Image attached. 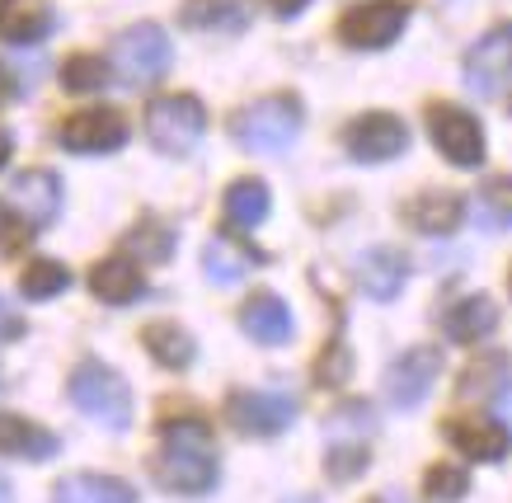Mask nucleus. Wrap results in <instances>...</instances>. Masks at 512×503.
I'll list each match as a JSON object with an SVG mask.
<instances>
[{
	"instance_id": "f257e3e1",
	"label": "nucleus",
	"mask_w": 512,
	"mask_h": 503,
	"mask_svg": "<svg viewBox=\"0 0 512 503\" xmlns=\"http://www.w3.org/2000/svg\"><path fill=\"white\" fill-rule=\"evenodd\" d=\"M151 480L170 494L198 499L212 494L221 480V456L212 442V428L198 414H170L160 419V447L151 456Z\"/></svg>"
},
{
	"instance_id": "f03ea898",
	"label": "nucleus",
	"mask_w": 512,
	"mask_h": 503,
	"mask_svg": "<svg viewBox=\"0 0 512 503\" xmlns=\"http://www.w3.org/2000/svg\"><path fill=\"white\" fill-rule=\"evenodd\" d=\"M301 123H306V109L301 99L278 90V95H264L245 104V109L231 118V137L254 156H278L301 137Z\"/></svg>"
},
{
	"instance_id": "7ed1b4c3",
	"label": "nucleus",
	"mask_w": 512,
	"mask_h": 503,
	"mask_svg": "<svg viewBox=\"0 0 512 503\" xmlns=\"http://www.w3.org/2000/svg\"><path fill=\"white\" fill-rule=\"evenodd\" d=\"M66 395L99 428H109V433L132 428V391H127V381L113 372L109 362H99V358L76 362V372L66 381Z\"/></svg>"
},
{
	"instance_id": "20e7f679",
	"label": "nucleus",
	"mask_w": 512,
	"mask_h": 503,
	"mask_svg": "<svg viewBox=\"0 0 512 503\" xmlns=\"http://www.w3.org/2000/svg\"><path fill=\"white\" fill-rule=\"evenodd\" d=\"M174 62V48H170V33L160 24H132L113 38V57H109V71L123 85L141 90V85H156Z\"/></svg>"
},
{
	"instance_id": "39448f33",
	"label": "nucleus",
	"mask_w": 512,
	"mask_h": 503,
	"mask_svg": "<svg viewBox=\"0 0 512 503\" xmlns=\"http://www.w3.org/2000/svg\"><path fill=\"white\" fill-rule=\"evenodd\" d=\"M207 132V109L198 95H160L146 109V142L160 156H188Z\"/></svg>"
},
{
	"instance_id": "423d86ee",
	"label": "nucleus",
	"mask_w": 512,
	"mask_h": 503,
	"mask_svg": "<svg viewBox=\"0 0 512 503\" xmlns=\"http://www.w3.org/2000/svg\"><path fill=\"white\" fill-rule=\"evenodd\" d=\"M423 123H428V137H433L447 165H456V170H480L484 165L489 142H484V127L475 113L456 109V104H428Z\"/></svg>"
},
{
	"instance_id": "0eeeda50",
	"label": "nucleus",
	"mask_w": 512,
	"mask_h": 503,
	"mask_svg": "<svg viewBox=\"0 0 512 503\" xmlns=\"http://www.w3.org/2000/svg\"><path fill=\"white\" fill-rule=\"evenodd\" d=\"M404 24H409V0H362L339 15V43L357 52H381L400 43Z\"/></svg>"
},
{
	"instance_id": "6e6552de",
	"label": "nucleus",
	"mask_w": 512,
	"mask_h": 503,
	"mask_svg": "<svg viewBox=\"0 0 512 503\" xmlns=\"http://www.w3.org/2000/svg\"><path fill=\"white\" fill-rule=\"evenodd\" d=\"M343 151L357 160V165H386V160H400L409 151V127L395 118V113H362L343 127Z\"/></svg>"
},
{
	"instance_id": "1a4fd4ad",
	"label": "nucleus",
	"mask_w": 512,
	"mask_h": 503,
	"mask_svg": "<svg viewBox=\"0 0 512 503\" xmlns=\"http://www.w3.org/2000/svg\"><path fill=\"white\" fill-rule=\"evenodd\" d=\"M57 142L76 156H113L118 146H127V118L109 104L66 113V123L57 127Z\"/></svg>"
},
{
	"instance_id": "9d476101",
	"label": "nucleus",
	"mask_w": 512,
	"mask_h": 503,
	"mask_svg": "<svg viewBox=\"0 0 512 503\" xmlns=\"http://www.w3.org/2000/svg\"><path fill=\"white\" fill-rule=\"evenodd\" d=\"M461 76H466L470 95L480 99H494L503 90V80L512 76V24H498L470 43L461 57Z\"/></svg>"
},
{
	"instance_id": "9b49d317",
	"label": "nucleus",
	"mask_w": 512,
	"mask_h": 503,
	"mask_svg": "<svg viewBox=\"0 0 512 503\" xmlns=\"http://www.w3.org/2000/svg\"><path fill=\"white\" fill-rule=\"evenodd\" d=\"M226 419L245 438H273L282 428H292L296 405L278 391H231L226 395Z\"/></svg>"
},
{
	"instance_id": "f8f14e48",
	"label": "nucleus",
	"mask_w": 512,
	"mask_h": 503,
	"mask_svg": "<svg viewBox=\"0 0 512 503\" xmlns=\"http://www.w3.org/2000/svg\"><path fill=\"white\" fill-rule=\"evenodd\" d=\"M437 372H442V353L437 348H409L386 367V395L395 409H414L419 400H428Z\"/></svg>"
},
{
	"instance_id": "ddd939ff",
	"label": "nucleus",
	"mask_w": 512,
	"mask_h": 503,
	"mask_svg": "<svg viewBox=\"0 0 512 503\" xmlns=\"http://www.w3.org/2000/svg\"><path fill=\"white\" fill-rule=\"evenodd\" d=\"M10 212L29 221L33 231H43L62 212V179L52 170H19L10 184Z\"/></svg>"
},
{
	"instance_id": "4468645a",
	"label": "nucleus",
	"mask_w": 512,
	"mask_h": 503,
	"mask_svg": "<svg viewBox=\"0 0 512 503\" xmlns=\"http://www.w3.org/2000/svg\"><path fill=\"white\" fill-rule=\"evenodd\" d=\"M353 278L372 301H395L409 283V254L395 245H372V250L357 254Z\"/></svg>"
},
{
	"instance_id": "2eb2a0df",
	"label": "nucleus",
	"mask_w": 512,
	"mask_h": 503,
	"mask_svg": "<svg viewBox=\"0 0 512 503\" xmlns=\"http://www.w3.org/2000/svg\"><path fill=\"white\" fill-rule=\"evenodd\" d=\"M447 442L456 452H466L470 461H503L512 447V433L498 419H480V414H456L442 424Z\"/></svg>"
},
{
	"instance_id": "dca6fc26",
	"label": "nucleus",
	"mask_w": 512,
	"mask_h": 503,
	"mask_svg": "<svg viewBox=\"0 0 512 503\" xmlns=\"http://www.w3.org/2000/svg\"><path fill=\"white\" fill-rule=\"evenodd\" d=\"M240 330L264 348H282L292 344L296 334V320H292V306L278 297V292H254V297L240 306Z\"/></svg>"
},
{
	"instance_id": "f3484780",
	"label": "nucleus",
	"mask_w": 512,
	"mask_h": 503,
	"mask_svg": "<svg viewBox=\"0 0 512 503\" xmlns=\"http://www.w3.org/2000/svg\"><path fill=\"white\" fill-rule=\"evenodd\" d=\"M90 292L104 306H132V301L146 297V273L127 254H109V259H99L90 268Z\"/></svg>"
},
{
	"instance_id": "a211bd4d",
	"label": "nucleus",
	"mask_w": 512,
	"mask_h": 503,
	"mask_svg": "<svg viewBox=\"0 0 512 503\" xmlns=\"http://www.w3.org/2000/svg\"><path fill=\"white\" fill-rule=\"evenodd\" d=\"M404 221H409L419 236H451V231L466 221V198H461V193H447V189H428L404 203Z\"/></svg>"
},
{
	"instance_id": "6ab92c4d",
	"label": "nucleus",
	"mask_w": 512,
	"mask_h": 503,
	"mask_svg": "<svg viewBox=\"0 0 512 503\" xmlns=\"http://www.w3.org/2000/svg\"><path fill=\"white\" fill-rule=\"evenodd\" d=\"M57 433L43 424H33L24 414L0 409V456H19V461H52L57 456Z\"/></svg>"
},
{
	"instance_id": "aec40b11",
	"label": "nucleus",
	"mask_w": 512,
	"mask_h": 503,
	"mask_svg": "<svg viewBox=\"0 0 512 503\" xmlns=\"http://www.w3.org/2000/svg\"><path fill=\"white\" fill-rule=\"evenodd\" d=\"M52 33V5L47 0H0V43H43Z\"/></svg>"
},
{
	"instance_id": "412c9836",
	"label": "nucleus",
	"mask_w": 512,
	"mask_h": 503,
	"mask_svg": "<svg viewBox=\"0 0 512 503\" xmlns=\"http://www.w3.org/2000/svg\"><path fill=\"white\" fill-rule=\"evenodd\" d=\"M184 29L202 33H240L254 24V0H184Z\"/></svg>"
},
{
	"instance_id": "4be33fe9",
	"label": "nucleus",
	"mask_w": 512,
	"mask_h": 503,
	"mask_svg": "<svg viewBox=\"0 0 512 503\" xmlns=\"http://www.w3.org/2000/svg\"><path fill=\"white\" fill-rule=\"evenodd\" d=\"M494 325H498V306H494V297H484V292L461 297L442 315V330H447V339H456V344H480V339L494 334Z\"/></svg>"
},
{
	"instance_id": "5701e85b",
	"label": "nucleus",
	"mask_w": 512,
	"mask_h": 503,
	"mask_svg": "<svg viewBox=\"0 0 512 503\" xmlns=\"http://www.w3.org/2000/svg\"><path fill=\"white\" fill-rule=\"evenodd\" d=\"M259 264H264V254L240 245L235 236H217L207 250H202V273H207L217 287H235L249 268H259Z\"/></svg>"
},
{
	"instance_id": "b1692460",
	"label": "nucleus",
	"mask_w": 512,
	"mask_h": 503,
	"mask_svg": "<svg viewBox=\"0 0 512 503\" xmlns=\"http://www.w3.org/2000/svg\"><path fill=\"white\" fill-rule=\"evenodd\" d=\"M52 503H137L127 480H113V475H66L62 485L52 489Z\"/></svg>"
},
{
	"instance_id": "393cba45",
	"label": "nucleus",
	"mask_w": 512,
	"mask_h": 503,
	"mask_svg": "<svg viewBox=\"0 0 512 503\" xmlns=\"http://www.w3.org/2000/svg\"><path fill=\"white\" fill-rule=\"evenodd\" d=\"M268 212H273V193H268L264 179H235L226 189V221H231V231L264 226Z\"/></svg>"
},
{
	"instance_id": "a878e982",
	"label": "nucleus",
	"mask_w": 512,
	"mask_h": 503,
	"mask_svg": "<svg viewBox=\"0 0 512 503\" xmlns=\"http://www.w3.org/2000/svg\"><path fill=\"white\" fill-rule=\"evenodd\" d=\"M141 344H146V353H151L160 367H170V372H184V367H193V358H198L193 334L179 330V325H170V320L146 325V330H141Z\"/></svg>"
},
{
	"instance_id": "bb28decb",
	"label": "nucleus",
	"mask_w": 512,
	"mask_h": 503,
	"mask_svg": "<svg viewBox=\"0 0 512 503\" xmlns=\"http://www.w3.org/2000/svg\"><path fill=\"white\" fill-rule=\"evenodd\" d=\"M123 250L132 264H165L174 254V231L170 226H160V221H141V226H132L123 240Z\"/></svg>"
},
{
	"instance_id": "cd10ccee",
	"label": "nucleus",
	"mask_w": 512,
	"mask_h": 503,
	"mask_svg": "<svg viewBox=\"0 0 512 503\" xmlns=\"http://www.w3.org/2000/svg\"><path fill=\"white\" fill-rule=\"evenodd\" d=\"M109 80H113L109 57L76 52V57H66V62H62V85L71 90V95H94V90H104Z\"/></svg>"
},
{
	"instance_id": "c85d7f7f",
	"label": "nucleus",
	"mask_w": 512,
	"mask_h": 503,
	"mask_svg": "<svg viewBox=\"0 0 512 503\" xmlns=\"http://www.w3.org/2000/svg\"><path fill=\"white\" fill-rule=\"evenodd\" d=\"M66 287H71V273H66V264H57V259H33V264L19 273V292L29 301H52V297H62Z\"/></svg>"
},
{
	"instance_id": "c756f323",
	"label": "nucleus",
	"mask_w": 512,
	"mask_h": 503,
	"mask_svg": "<svg viewBox=\"0 0 512 503\" xmlns=\"http://www.w3.org/2000/svg\"><path fill=\"white\" fill-rule=\"evenodd\" d=\"M372 428H376L372 405H367V400H353V405H339L334 414H329L325 433H329V442H353V433L357 438H367Z\"/></svg>"
},
{
	"instance_id": "7c9ffc66",
	"label": "nucleus",
	"mask_w": 512,
	"mask_h": 503,
	"mask_svg": "<svg viewBox=\"0 0 512 503\" xmlns=\"http://www.w3.org/2000/svg\"><path fill=\"white\" fill-rule=\"evenodd\" d=\"M466 489H470V475L461 471V466H451V461H442V466H428V471H423V494H428L433 503L466 499Z\"/></svg>"
},
{
	"instance_id": "2f4dec72",
	"label": "nucleus",
	"mask_w": 512,
	"mask_h": 503,
	"mask_svg": "<svg viewBox=\"0 0 512 503\" xmlns=\"http://www.w3.org/2000/svg\"><path fill=\"white\" fill-rule=\"evenodd\" d=\"M372 466V452L362 447V442H334L329 447V456H325V471H329V480H357V475Z\"/></svg>"
},
{
	"instance_id": "473e14b6",
	"label": "nucleus",
	"mask_w": 512,
	"mask_h": 503,
	"mask_svg": "<svg viewBox=\"0 0 512 503\" xmlns=\"http://www.w3.org/2000/svg\"><path fill=\"white\" fill-rule=\"evenodd\" d=\"M480 212L489 226H512V174H498L480 189Z\"/></svg>"
},
{
	"instance_id": "72a5a7b5",
	"label": "nucleus",
	"mask_w": 512,
	"mask_h": 503,
	"mask_svg": "<svg viewBox=\"0 0 512 503\" xmlns=\"http://www.w3.org/2000/svg\"><path fill=\"white\" fill-rule=\"evenodd\" d=\"M348 372H353V358H348V348L334 339V344L325 348V358L315 362V381H320V386H339Z\"/></svg>"
},
{
	"instance_id": "f704fd0d",
	"label": "nucleus",
	"mask_w": 512,
	"mask_h": 503,
	"mask_svg": "<svg viewBox=\"0 0 512 503\" xmlns=\"http://www.w3.org/2000/svg\"><path fill=\"white\" fill-rule=\"evenodd\" d=\"M33 236H38V231H33L29 221H19L15 212H0V250H5V254L24 250V245H29Z\"/></svg>"
},
{
	"instance_id": "c9c22d12",
	"label": "nucleus",
	"mask_w": 512,
	"mask_h": 503,
	"mask_svg": "<svg viewBox=\"0 0 512 503\" xmlns=\"http://www.w3.org/2000/svg\"><path fill=\"white\" fill-rule=\"evenodd\" d=\"M503 367H508V362H503V358H484V362H475V367H470V372H466V381H461V395H475V391H484V386L494 381V372H503Z\"/></svg>"
},
{
	"instance_id": "e433bc0d",
	"label": "nucleus",
	"mask_w": 512,
	"mask_h": 503,
	"mask_svg": "<svg viewBox=\"0 0 512 503\" xmlns=\"http://www.w3.org/2000/svg\"><path fill=\"white\" fill-rule=\"evenodd\" d=\"M19 334H24V315H19L10 301L0 297V344H15Z\"/></svg>"
},
{
	"instance_id": "4c0bfd02",
	"label": "nucleus",
	"mask_w": 512,
	"mask_h": 503,
	"mask_svg": "<svg viewBox=\"0 0 512 503\" xmlns=\"http://www.w3.org/2000/svg\"><path fill=\"white\" fill-rule=\"evenodd\" d=\"M494 409H498V424L512 433V381H498L494 386Z\"/></svg>"
},
{
	"instance_id": "58836bf2",
	"label": "nucleus",
	"mask_w": 512,
	"mask_h": 503,
	"mask_svg": "<svg viewBox=\"0 0 512 503\" xmlns=\"http://www.w3.org/2000/svg\"><path fill=\"white\" fill-rule=\"evenodd\" d=\"M268 5H273V15H278V19H296L306 5H311V0H268Z\"/></svg>"
},
{
	"instance_id": "ea45409f",
	"label": "nucleus",
	"mask_w": 512,
	"mask_h": 503,
	"mask_svg": "<svg viewBox=\"0 0 512 503\" xmlns=\"http://www.w3.org/2000/svg\"><path fill=\"white\" fill-rule=\"evenodd\" d=\"M15 95V76H10V71H5V66H0V104H5V99Z\"/></svg>"
},
{
	"instance_id": "a19ab883",
	"label": "nucleus",
	"mask_w": 512,
	"mask_h": 503,
	"mask_svg": "<svg viewBox=\"0 0 512 503\" xmlns=\"http://www.w3.org/2000/svg\"><path fill=\"white\" fill-rule=\"evenodd\" d=\"M10 151H15V142H10V132L0 127V170H5V160H10Z\"/></svg>"
},
{
	"instance_id": "79ce46f5",
	"label": "nucleus",
	"mask_w": 512,
	"mask_h": 503,
	"mask_svg": "<svg viewBox=\"0 0 512 503\" xmlns=\"http://www.w3.org/2000/svg\"><path fill=\"white\" fill-rule=\"evenodd\" d=\"M367 503H409V499H404V494H395V489H390V494H376V499H367Z\"/></svg>"
},
{
	"instance_id": "37998d69",
	"label": "nucleus",
	"mask_w": 512,
	"mask_h": 503,
	"mask_svg": "<svg viewBox=\"0 0 512 503\" xmlns=\"http://www.w3.org/2000/svg\"><path fill=\"white\" fill-rule=\"evenodd\" d=\"M0 503H10V485L5 480H0Z\"/></svg>"
}]
</instances>
